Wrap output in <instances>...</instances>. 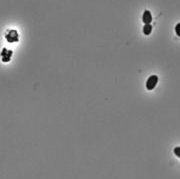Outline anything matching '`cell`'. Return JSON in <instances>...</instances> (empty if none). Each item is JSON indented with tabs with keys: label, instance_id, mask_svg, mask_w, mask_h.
<instances>
[{
	"label": "cell",
	"instance_id": "obj_1",
	"mask_svg": "<svg viewBox=\"0 0 180 179\" xmlns=\"http://www.w3.org/2000/svg\"><path fill=\"white\" fill-rule=\"evenodd\" d=\"M157 81H158V77L156 75H151L146 82V88L148 90H153L156 86Z\"/></svg>",
	"mask_w": 180,
	"mask_h": 179
},
{
	"label": "cell",
	"instance_id": "obj_2",
	"mask_svg": "<svg viewBox=\"0 0 180 179\" xmlns=\"http://www.w3.org/2000/svg\"><path fill=\"white\" fill-rule=\"evenodd\" d=\"M142 20H143L144 24H150V23H151V21H152V16H151L150 11H148V10L144 11L143 16H142Z\"/></svg>",
	"mask_w": 180,
	"mask_h": 179
},
{
	"label": "cell",
	"instance_id": "obj_3",
	"mask_svg": "<svg viewBox=\"0 0 180 179\" xmlns=\"http://www.w3.org/2000/svg\"><path fill=\"white\" fill-rule=\"evenodd\" d=\"M152 31V26L150 24H145L144 27H143V33L145 35H149Z\"/></svg>",
	"mask_w": 180,
	"mask_h": 179
},
{
	"label": "cell",
	"instance_id": "obj_4",
	"mask_svg": "<svg viewBox=\"0 0 180 179\" xmlns=\"http://www.w3.org/2000/svg\"><path fill=\"white\" fill-rule=\"evenodd\" d=\"M174 153L180 158V147H175V148H174Z\"/></svg>",
	"mask_w": 180,
	"mask_h": 179
},
{
	"label": "cell",
	"instance_id": "obj_5",
	"mask_svg": "<svg viewBox=\"0 0 180 179\" xmlns=\"http://www.w3.org/2000/svg\"><path fill=\"white\" fill-rule=\"evenodd\" d=\"M175 32H176V34L180 37V23H178V24L176 25V27H175Z\"/></svg>",
	"mask_w": 180,
	"mask_h": 179
}]
</instances>
